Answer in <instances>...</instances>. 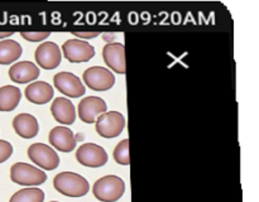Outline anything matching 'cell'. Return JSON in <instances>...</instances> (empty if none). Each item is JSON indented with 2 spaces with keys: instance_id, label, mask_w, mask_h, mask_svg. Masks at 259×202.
Masks as SVG:
<instances>
[{
  "instance_id": "25",
  "label": "cell",
  "mask_w": 259,
  "mask_h": 202,
  "mask_svg": "<svg viewBox=\"0 0 259 202\" xmlns=\"http://www.w3.org/2000/svg\"><path fill=\"white\" fill-rule=\"evenodd\" d=\"M14 34L13 32H4V33H0V39H3V38H5V39H8V37H12V35Z\"/></svg>"
},
{
  "instance_id": "24",
  "label": "cell",
  "mask_w": 259,
  "mask_h": 202,
  "mask_svg": "<svg viewBox=\"0 0 259 202\" xmlns=\"http://www.w3.org/2000/svg\"><path fill=\"white\" fill-rule=\"evenodd\" d=\"M73 34H75V37H77V39L78 38H82V40H85V39H91V38H95V37H98L99 35V32H94V33H86V32H73Z\"/></svg>"
},
{
  "instance_id": "4",
  "label": "cell",
  "mask_w": 259,
  "mask_h": 202,
  "mask_svg": "<svg viewBox=\"0 0 259 202\" xmlns=\"http://www.w3.org/2000/svg\"><path fill=\"white\" fill-rule=\"evenodd\" d=\"M95 124V129L99 135L111 139L120 135L125 126V118L119 111H109V113L101 114Z\"/></svg>"
},
{
  "instance_id": "19",
  "label": "cell",
  "mask_w": 259,
  "mask_h": 202,
  "mask_svg": "<svg viewBox=\"0 0 259 202\" xmlns=\"http://www.w3.org/2000/svg\"><path fill=\"white\" fill-rule=\"evenodd\" d=\"M22 45L13 39L0 40V65H10L22 56Z\"/></svg>"
},
{
  "instance_id": "26",
  "label": "cell",
  "mask_w": 259,
  "mask_h": 202,
  "mask_svg": "<svg viewBox=\"0 0 259 202\" xmlns=\"http://www.w3.org/2000/svg\"><path fill=\"white\" fill-rule=\"evenodd\" d=\"M51 202H58V201H51Z\"/></svg>"
},
{
  "instance_id": "14",
  "label": "cell",
  "mask_w": 259,
  "mask_h": 202,
  "mask_svg": "<svg viewBox=\"0 0 259 202\" xmlns=\"http://www.w3.org/2000/svg\"><path fill=\"white\" fill-rule=\"evenodd\" d=\"M50 143L52 144V146H55L57 150L65 152H72L76 148V136L72 133L71 129H68L67 126H56L51 130L50 136Z\"/></svg>"
},
{
  "instance_id": "5",
  "label": "cell",
  "mask_w": 259,
  "mask_h": 202,
  "mask_svg": "<svg viewBox=\"0 0 259 202\" xmlns=\"http://www.w3.org/2000/svg\"><path fill=\"white\" fill-rule=\"evenodd\" d=\"M28 157L33 163L46 171H53L60 166V157L51 148L43 143H34L28 148Z\"/></svg>"
},
{
  "instance_id": "10",
  "label": "cell",
  "mask_w": 259,
  "mask_h": 202,
  "mask_svg": "<svg viewBox=\"0 0 259 202\" xmlns=\"http://www.w3.org/2000/svg\"><path fill=\"white\" fill-rule=\"evenodd\" d=\"M106 103L98 96H88L78 104V118L86 124L95 123L99 115L106 113Z\"/></svg>"
},
{
  "instance_id": "1",
  "label": "cell",
  "mask_w": 259,
  "mask_h": 202,
  "mask_svg": "<svg viewBox=\"0 0 259 202\" xmlns=\"http://www.w3.org/2000/svg\"><path fill=\"white\" fill-rule=\"evenodd\" d=\"M53 187L67 197H82L90 189L88 179L73 172H62L53 178Z\"/></svg>"
},
{
  "instance_id": "12",
  "label": "cell",
  "mask_w": 259,
  "mask_h": 202,
  "mask_svg": "<svg viewBox=\"0 0 259 202\" xmlns=\"http://www.w3.org/2000/svg\"><path fill=\"white\" fill-rule=\"evenodd\" d=\"M103 58L109 68L120 75L125 73V48L123 43H108L103 48Z\"/></svg>"
},
{
  "instance_id": "3",
  "label": "cell",
  "mask_w": 259,
  "mask_h": 202,
  "mask_svg": "<svg viewBox=\"0 0 259 202\" xmlns=\"http://www.w3.org/2000/svg\"><path fill=\"white\" fill-rule=\"evenodd\" d=\"M10 178L20 186H39L47 181V174L37 167L19 162L10 168Z\"/></svg>"
},
{
  "instance_id": "16",
  "label": "cell",
  "mask_w": 259,
  "mask_h": 202,
  "mask_svg": "<svg viewBox=\"0 0 259 202\" xmlns=\"http://www.w3.org/2000/svg\"><path fill=\"white\" fill-rule=\"evenodd\" d=\"M13 128L15 133L24 139H32L39 131L38 120L30 114H19L13 119Z\"/></svg>"
},
{
  "instance_id": "9",
  "label": "cell",
  "mask_w": 259,
  "mask_h": 202,
  "mask_svg": "<svg viewBox=\"0 0 259 202\" xmlns=\"http://www.w3.org/2000/svg\"><path fill=\"white\" fill-rule=\"evenodd\" d=\"M56 88L68 97H80L86 92V88L80 78L71 72H58L53 77Z\"/></svg>"
},
{
  "instance_id": "18",
  "label": "cell",
  "mask_w": 259,
  "mask_h": 202,
  "mask_svg": "<svg viewBox=\"0 0 259 202\" xmlns=\"http://www.w3.org/2000/svg\"><path fill=\"white\" fill-rule=\"evenodd\" d=\"M22 92L17 86L7 85L0 87V111H13L20 103Z\"/></svg>"
},
{
  "instance_id": "17",
  "label": "cell",
  "mask_w": 259,
  "mask_h": 202,
  "mask_svg": "<svg viewBox=\"0 0 259 202\" xmlns=\"http://www.w3.org/2000/svg\"><path fill=\"white\" fill-rule=\"evenodd\" d=\"M25 97L35 105H43L52 100L53 88L50 83L45 82V81L32 82L25 88Z\"/></svg>"
},
{
  "instance_id": "23",
  "label": "cell",
  "mask_w": 259,
  "mask_h": 202,
  "mask_svg": "<svg viewBox=\"0 0 259 202\" xmlns=\"http://www.w3.org/2000/svg\"><path fill=\"white\" fill-rule=\"evenodd\" d=\"M13 154V145L7 140L0 139V163H4L5 161L12 157Z\"/></svg>"
},
{
  "instance_id": "13",
  "label": "cell",
  "mask_w": 259,
  "mask_h": 202,
  "mask_svg": "<svg viewBox=\"0 0 259 202\" xmlns=\"http://www.w3.org/2000/svg\"><path fill=\"white\" fill-rule=\"evenodd\" d=\"M39 68L37 67L35 63L29 62V61L14 63L9 70L10 80L17 83L33 82V81H35L39 77Z\"/></svg>"
},
{
  "instance_id": "21",
  "label": "cell",
  "mask_w": 259,
  "mask_h": 202,
  "mask_svg": "<svg viewBox=\"0 0 259 202\" xmlns=\"http://www.w3.org/2000/svg\"><path fill=\"white\" fill-rule=\"evenodd\" d=\"M114 159L116 163L121 166H129L131 158H129V139H124L114 149Z\"/></svg>"
},
{
  "instance_id": "11",
  "label": "cell",
  "mask_w": 259,
  "mask_h": 202,
  "mask_svg": "<svg viewBox=\"0 0 259 202\" xmlns=\"http://www.w3.org/2000/svg\"><path fill=\"white\" fill-rule=\"evenodd\" d=\"M34 58L38 66H40L42 68H45V70H53V68L60 66L62 55H61L60 47L56 43L43 42L35 49Z\"/></svg>"
},
{
  "instance_id": "15",
  "label": "cell",
  "mask_w": 259,
  "mask_h": 202,
  "mask_svg": "<svg viewBox=\"0 0 259 202\" xmlns=\"http://www.w3.org/2000/svg\"><path fill=\"white\" fill-rule=\"evenodd\" d=\"M51 113L57 123L63 125H71L76 120V109L73 104L66 97H57L52 103Z\"/></svg>"
},
{
  "instance_id": "6",
  "label": "cell",
  "mask_w": 259,
  "mask_h": 202,
  "mask_svg": "<svg viewBox=\"0 0 259 202\" xmlns=\"http://www.w3.org/2000/svg\"><path fill=\"white\" fill-rule=\"evenodd\" d=\"M83 82L94 91H108L115 83V76L109 68L94 66L83 72Z\"/></svg>"
},
{
  "instance_id": "2",
  "label": "cell",
  "mask_w": 259,
  "mask_h": 202,
  "mask_svg": "<svg viewBox=\"0 0 259 202\" xmlns=\"http://www.w3.org/2000/svg\"><path fill=\"white\" fill-rule=\"evenodd\" d=\"M94 196L101 202H115L125 192V183L118 176H105L95 182Z\"/></svg>"
},
{
  "instance_id": "7",
  "label": "cell",
  "mask_w": 259,
  "mask_h": 202,
  "mask_svg": "<svg viewBox=\"0 0 259 202\" xmlns=\"http://www.w3.org/2000/svg\"><path fill=\"white\" fill-rule=\"evenodd\" d=\"M76 159L80 164L91 168L103 167L108 163V153L103 146L93 143H85L78 146L76 152Z\"/></svg>"
},
{
  "instance_id": "22",
  "label": "cell",
  "mask_w": 259,
  "mask_h": 202,
  "mask_svg": "<svg viewBox=\"0 0 259 202\" xmlns=\"http://www.w3.org/2000/svg\"><path fill=\"white\" fill-rule=\"evenodd\" d=\"M24 39L29 40V42H42V40L47 39L51 35L50 32H22L20 33Z\"/></svg>"
},
{
  "instance_id": "20",
  "label": "cell",
  "mask_w": 259,
  "mask_h": 202,
  "mask_svg": "<svg viewBox=\"0 0 259 202\" xmlns=\"http://www.w3.org/2000/svg\"><path fill=\"white\" fill-rule=\"evenodd\" d=\"M45 201V192L37 187L23 188L15 192L9 202H43Z\"/></svg>"
},
{
  "instance_id": "8",
  "label": "cell",
  "mask_w": 259,
  "mask_h": 202,
  "mask_svg": "<svg viewBox=\"0 0 259 202\" xmlns=\"http://www.w3.org/2000/svg\"><path fill=\"white\" fill-rule=\"evenodd\" d=\"M62 52L66 60L72 63L88 62L95 56V48L82 39H68L63 43Z\"/></svg>"
}]
</instances>
